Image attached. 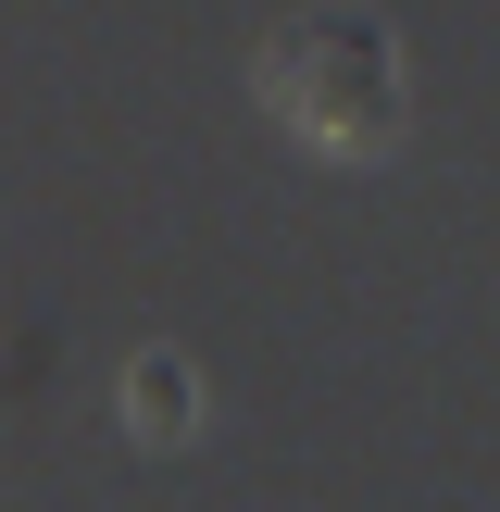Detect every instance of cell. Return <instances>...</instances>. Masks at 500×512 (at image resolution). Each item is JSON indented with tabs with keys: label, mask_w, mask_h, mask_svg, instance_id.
Returning a JSON list of instances; mask_svg holds the SVG:
<instances>
[{
	"label": "cell",
	"mask_w": 500,
	"mask_h": 512,
	"mask_svg": "<svg viewBox=\"0 0 500 512\" xmlns=\"http://www.w3.org/2000/svg\"><path fill=\"white\" fill-rule=\"evenodd\" d=\"M250 88H263V113L288 125L300 150H325V163H375V150H400V125H413V63H400V38L375 13H288L263 38V63H250Z\"/></svg>",
	"instance_id": "1"
},
{
	"label": "cell",
	"mask_w": 500,
	"mask_h": 512,
	"mask_svg": "<svg viewBox=\"0 0 500 512\" xmlns=\"http://www.w3.org/2000/svg\"><path fill=\"white\" fill-rule=\"evenodd\" d=\"M188 400H200V388H188L175 350H163V363H138V375H125V438H188V425H200Z\"/></svg>",
	"instance_id": "2"
}]
</instances>
